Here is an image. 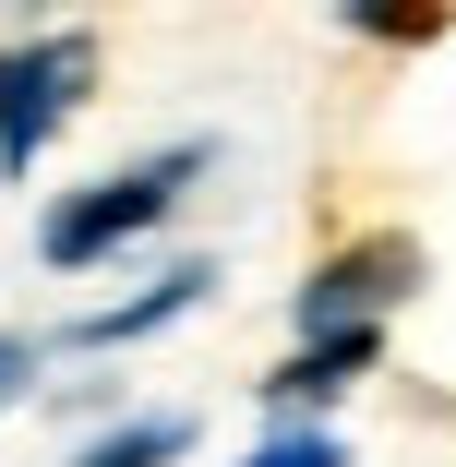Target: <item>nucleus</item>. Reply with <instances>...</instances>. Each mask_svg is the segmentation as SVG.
<instances>
[{
	"instance_id": "nucleus-1",
	"label": "nucleus",
	"mask_w": 456,
	"mask_h": 467,
	"mask_svg": "<svg viewBox=\"0 0 456 467\" xmlns=\"http://www.w3.org/2000/svg\"><path fill=\"white\" fill-rule=\"evenodd\" d=\"M193 168H205V144H168V156H144V168H121V180H97V192L48 204L37 252H48V264H97V252H121L133 228H156V216L180 204V180H193Z\"/></svg>"
},
{
	"instance_id": "nucleus-8",
	"label": "nucleus",
	"mask_w": 456,
	"mask_h": 467,
	"mask_svg": "<svg viewBox=\"0 0 456 467\" xmlns=\"http://www.w3.org/2000/svg\"><path fill=\"white\" fill-rule=\"evenodd\" d=\"M25 371H37V348H25V336H0V408L25 396Z\"/></svg>"
},
{
	"instance_id": "nucleus-4",
	"label": "nucleus",
	"mask_w": 456,
	"mask_h": 467,
	"mask_svg": "<svg viewBox=\"0 0 456 467\" xmlns=\"http://www.w3.org/2000/svg\"><path fill=\"white\" fill-rule=\"evenodd\" d=\"M205 288H217V275H205V264H180V275H156V288H144V300H133V312H84V324H72V336H84V348H121V336H156V324H168V312H193V300H205Z\"/></svg>"
},
{
	"instance_id": "nucleus-3",
	"label": "nucleus",
	"mask_w": 456,
	"mask_h": 467,
	"mask_svg": "<svg viewBox=\"0 0 456 467\" xmlns=\"http://www.w3.org/2000/svg\"><path fill=\"white\" fill-rule=\"evenodd\" d=\"M408 288H420V252L408 240H360V252H336L313 288H301V324L313 336H373L385 300H408Z\"/></svg>"
},
{
	"instance_id": "nucleus-2",
	"label": "nucleus",
	"mask_w": 456,
	"mask_h": 467,
	"mask_svg": "<svg viewBox=\"0 0 456 467\" xmlns=\"http://www.w3.org/2000/svg\"><path fill=\"white\" fill-rule=\"evenodd\" d=\"M84 84H97V36H25V48H0V168H13V180L84 109Z\"/></svg>"
},
{
	"instance_id": "nucleus-5",
	"label": "nucleus",
	"mask_w": 456,
	"mask_h": 467,
	"mask_svg": "<svg viewBox=\"0 0 456 467\" xmlns=\"http://www.w3.org/2000/svg\"><path fill=\"white\" fill-rule=\"evenodd\" d=\"M385 359V336H313L289 371H277V384H264V396H289V408H313V396H336L348 384V371H373Z\"/></svg>"
},
{
	"instance_id": "nucleus-7",
	"label": "nucleus",
	"mask_w": 456,
	"mask_h": 467,
	"mask_svg": "<svg viewBox=\"0 0 456 467\" xmlns=\"http://www.w3.org/2000/svg\"><path fill=\"white\" fill-rule=\"evenodd\" d=\"M252 467H348V455H336V443H324V431H289V443H264V455H252Z\"/></svg>"
},
{
	"instance_id": "nucleus-6",
	"label": "nucleus",
	"mask_w": 456,
	"mask_h": 467,
	"mask_svg": "<svg viewBox=\"0 0 456 467\" xmlns=\"http://www.w3.org/2000/svg\"><path fill=\"white\" fill-rule=\"evenodd\" d=\"M180 455V420H133V431H109L97 455H72V467H168Z\"/></svg>"
}]
</instances>
